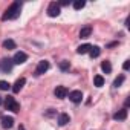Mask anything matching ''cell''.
I'll return each instance as SVG.
<instances>
[{
	"label": "cell",
	"instance_id": "6da1fadb",
	"mask_svg": "<svg viewBox=\"0 0 130 130\" xmlns=\"http://www.w3.org/2000/svg\"><path fill=\"white\" fill-rule=\"evenodd\" d=\"M20 8H22V3L20 2H14L8 9L6 12L2 15V20H12V19H17L20 15Z\"/></svg>",
	"mask_w": 130,
	"mask_h": 130
},
{
	"label": "cell",
	"instance_id": "7a4b0ae2",
	"mask_svg": "<svg viewBox=\"0 0 130 130\" xmlns=\"http://www.w3.org/2000/svg\"><path fill=\"white\" fill-rule=\"evenodd\" d=\"M5 107H6V110H11V112H14V113L20 112V104L15 101L14 96H6V98H5Z\"/></svg>",
	"mask_w": 130,
	"mask_h": 130
},
{
	"label": "cell",
	"instance_id": "3957f363",
	"mask_svg": "<svg viewBox=\"0 0 130 130\" xmlns=\"http://www.w3.org/2000/svg\"><path fill=\"white\" fill-rule=\"evenodd\" d=\"M60 5L57 2H51L49 6H47V15L49 17H58L60 15Z\"/></svg>",
	"mask_w": 130,
	"mask_h": 130
},
{
	"label": "cell",
	"instance_id": "277c9868",
	"mask_svg": "<svg viewBox=\"0 0 130 130\" xmlns=\"http://www.w3.org/2000/svg\"><path fill=\"white\" fill-rule=\"evenodd\" d=\"M47 69H49V61L43 60V61L38 63V66H37V69H35V75H41V74H44Z\"/></svg>",
	"mask_w": 130,
	"mask_h": 130
},
{
	"label": "cell",
	"instance_id": "5b68a950",
	"mask_svg": "<svg viewBox=\"0 0 130 130\" xmlns=\"http://www.w3.org/2000/svg\"><path fill=\"white\" fill-rule=\"evenodd\" d=\"M69 100H71L72 103H75V104L81 103V100H83V93H81V90H72V92L69 93Z\"/></svg>",
	"mask_w": 130,
	"mask_h": 130
},
{
	"label": "cell",
	"instance_id": "8992f818",
	"mask_svg": "<svg viewBox=\"0 0 130 130\" xmlns=\"http://www.w3.org/2000/svg\"><path fill=\"white\" fill-rule=\"evenodd\" d=\"M26 60H28V55H26L25 52H17V54L14 55V58H12V63H14V64H23Z\"/></svg>",
	"mask_w": 130,
	"mask_h": 130
},
{
	"label": "cell",
	"instance_id": "52a82bcc",
	"mask_svg": "<svg viewBox=\"0 0 130 130\" xmlns=\"http://www.w3.org/2000/svg\"><path fill=\"white\" fill-rule=\"evenodd\" d=\"M54 93H55V96L57 98H66L68 96V89L64 87V86H57L55 87V90H54Z\"/></svg>",
	"mask_w": 130,
	"mask_h": 130
},
{
	"label": "cell",
	"instance_id": "ba28073f",
	"mask_svg": "<svg viewBox=\"0 0 130 130\" xmlns=\"http://www.w3.org/2000/svg\"><path fill=\"white\" fill-rule=\"evenodd\" d=\"M25 83H26L25 78H19V80L14 83V86H12V92H14V93H19V92L22 90V87L25 86Z\"/></svg>",
	"mask_w": 130,
	"mask_h": 130
},
{
	"label": "cell",
	"instance_id": "9c48e42d",
	"mask_svg": "<svg viewBox=\"0 0 130 130\" xmlns=\"http://www.w3.org/2000/svg\"><path fill=\"white\" fill-rule=\"evenodd\" d=\"M14 125V118L12 116H3L2 118V127L3 128H11Z\"/></svg>",
	"mask_w": 130,
	"mask_h": 130
},
{
	"label": "cell",
	"instance_id": "30bf717a",
	"mask_svg": "<svg viewBox=\"0 0 130 130\" xmlns=\"http://www.w3.org/2000/svg\"><path fill=\"white\" fill-rule=\"evenodd\" d=\"M12 60H9V58H5L3 61H2V71L3 72H11V69H12Z\"/></svg>",
	"mask_w": 130,
	"mask_h": 130
},
{
	"label": "cell",
	"instance_id": "8fae6325",
	"mask_svg": "<svg viewBox=\"0 0 130 130\" xmlns=\"http://www.w3.org/2000/svg\"><path fill=\"white\" fill-rule=\"evenodd\" d=\"M125 118H127V109L118 110V112L113 115V119H115V121H124Z\"/></svg>",
	"mask_w": 130,
	"mask_h": 130
},
{
	"label": "cell",
	"instance_id": "7c38bea8",
	"mask_svg": "<svg viewBox=\"0 0 130 130\" xmlns=\"http://www.w3.org/2000/svg\"><path fill=\"white\" fill-rule=\"evenodd\" d=\"M69 121H71V118H69L68 113H60V115H58V124H60V125H66Z\"/></svg>",
	"mask_w": 130,
	"mask_h": 130
},
{
	"label": "cell",
	"instance_id": "4fadbf2b",
	"mask_svg": "<svg viewBox=\"0 0 130 130\" xmlns=\"http://www.w3.org/2000/svg\"><path fill=\"white\" fill-rule=\"evenodd\" d=\"M90 34H92V28L90 26H84L80 31V38H87V37H90Z\"/></svg>",
	"mask_w": 130,
	"mask_h": 130
},
{
	"label": "cell",
	"instance_id": "5bb4252c",
	"mask_svg": "<svg viewBox=\"0 0 130 130\" xmlns=\"http://www.w3.org/2000/svg\"><path fill=\"white\" fill-rule=\"evenodd\" d=\"M101 69H103V72L104 74H110L112 72V64H110V61H103L101 63Z\"/></svg>",
	"mask_w": 130,
	"mask_h": 130
},
{
	"label": "cell",
	"instance_id": "9a60e30c",
	"mask_svg": "<svg viewBox=\"0 0 130 130\" xmlns=\"http://www.w3.org/2000/svg\"><path fill=\"white\" fill-rule=\"evenodd\" d=\"M90 44L89 43H86V44H81V46H78V49H77V52L80 54V55H83V54H87L89 51H90Z\"/></svg>",
	"mask_w": 130,
	"mask_h": 130
},
{
	"label": "cell",
	"instance_id": "2e32d148",
	"mask_svg": "<svg viewBox=\"0 0 130 130\" xmlns=\"http://www.w3.org/2000/svg\"><path fill=\"white\" fill-rule=\"evenodd\" d=\"M89 54H90V57H92V58H96V57H100L101 49H100L98 46H92V47H90V51H89Z\"/></svg>",
	"mask_w": 130,
	"mask_h": 130
},
{
	"label": "cell",
	"instance_id": "e0dca14e",
	"mask_svg": "<svg viewBox=\"0 0 130 130\" xmlns=\"http://www.w3.org/2000/svg\"><path fill=\"white\" fill-rule=\"evenodd\" d=\"M3 47L8 49V51L15 49V41H14V40H5V41H3Z\"/></svg>",
	"mask_w": 130,
	"mask_h": 130
},
{
	"label": "cell",
	"instance_id": "ac0fdd59",
	"mask_svg": "<svg viewBox=\"0 0 130 130\" xmlns=\"http://www.w3.org/2000/svg\"><path fill=\"white\" fill-rule=\"evenodd\" d=\"M93 83H95V86H96V87H101V86L104 84V78H103L101 75H96V77L93 78Z\"/></svg>",
	"mask_w": 130,
	"mask_h": 130
},
{
	"label": "cell",
	"instance_id": "d6986e66",
	"mask_svg": "<svg viewBox=\"0 0 130 130\" xmlns=\"http://www.w3.org/2000/svg\"><path fill=\"white\" fill-rule=\"evenodd\" d=\"M69 68H71V63H69V61H61V63H60V69H61L63 72L69 71Z\"/></svg>",
	"mask_w": 130,
	"mask_h": 130
},
{
	"label": "cell",
	"instance_id": "ffe728a7",
	"mask_svg": "<svg viewBox=\"0 0 130 130\" xmlns=\"http://www.w3.org/2000/svg\"><path fill=\"white\" fill-rule=\"evenodd\" d=\"M11 87V84L8 83V81H5V80H0V90H8Z\"/></svg>",
	"mask_w": 130,
	"mask_h": 130
},
{
	"label": "cell",
	"instance_id": "44dd1931",
	"mask_svg": "<svg viewBox=\"0 0 130 130\" xmlns=\"http://www.w3.org/2000/svg\"><path fill=\"white\" fill-rule=\"evenodd\" d=\"M84 5H86V3L83 2V0H77V2H74V8H75L77 11H78V9H83Z\"/></svg>",
	"mask_w": 130,
	"mask_h": 130
},
{
	"label": "cell",
	"instance_id": "7402d4cb",
	"mask_svg": "<svg viewBox=\"0 0 130 130\" xmlns=\"http://www.w3.org/2000/svg\"><path fill=\"white\" fill-rule=\"evenodd\" d=\"M122 81H124V75H119V77L113 81V86H115V87H119V86L122 84Z\"/></svg>",
	"mask_w": 130,
	"mask_h": 130
},
{
	"label": "cell",
	"instance_id": "603a6c76",
	"mask_svg": "<svg viewBox=\"0 0 130 130\" xmlns=\"http://www.w3.org/2000/svg\"><path fill=\"white\" fill-rule=\"evenodd\" d=\"M122 68H124V71H127L128 68H130V61L127 60V61H124V64H122Z\"/></svg>",
	"mask_w": 130,
	"mask_h": 130
},
{
	"label": "cell",
	"instance_id": "cb8c5ba5",
	"mask_svg": "<svg viewBox=\"0 0 130 130\" xmlns=\"http://www.w3.org/2000/svg\"><path fill=\"white\" fill-rule=\"evenodd\" d=\"M58 5L60 6H66V5H69V2H68V0H63V2H60Z\"/></svg>",
	"mask_w": 130,
	"mask_h": 130
},
{
	"label": "cell",
	"instance_id": "d4e9b609",
	"mask_svg": "<svg viewBox=\"0 0 130 130\" xmlns=\"http://www.w3.org/2000/svg\"><path fill=\"white\" fill-rule=\"evenodd\" d=\"M19 130H26V128H25L23 125H20V127H19Z\"/></svg>",
	"mask_w": 130,
	"mask_h": 130
},
{
	"label": "cell",
	"instance_id": "484cf974",
	"mask_svg": "<svg viewBox=\"0 0 130 130\" xmlns=\"http://www.w3.org/2000/svg\"><path fill=\"white\" fill-rule=\"evenodd\" d=\"M2 103H3V98H2V96H0V104H2Z\"/></svg>",
	"mask_w": 130,
	"mask_h": 130
}]
</instances>
